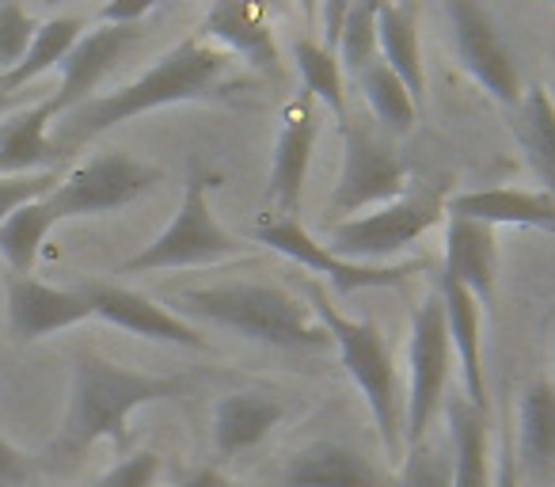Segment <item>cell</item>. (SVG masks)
Returning a JSON list of instances; mask_svg holds the SVG:
<instances>
[{"label": "cell", "mask_w": 555, "mask_h": 487, "mask_svg": "<svg viewBox=\"0 0 555 487\" xmlns=\"http://www.w3.org/2000/svg\"><path fill=\"white\" fill-rule=\"evenodd\" d=\"M244 88H251V73L202 35H191V39L176 42L164 57H156L138 80L107 95H92L69 115H62L50 126V138L65 156H73L92 138L130 123V118L149 115V111L224 100V95L244 92Z\"/></svg>", "instance_id": "cell-1"}, {"label": "cell", "mask_w": 555, "mask_h": 487, "mask_svg": "<svg viewBox=\"0 0 555 487\" xmlns=\"http://www.w3.org/2000/svg\"><path fill=\"white\" fill-rule=\"evenodd\" d=\"M194 373H141L118 366L103 355H77L69 377V403H65L57 453H85L95 441L130 446V415L149 403L179 400L194 385Z\"/></svg>", "instance_id": "cell-2"}, {"label": "cell", "mask_w": 555, "mask_h": 487, "mask_svg": "<svg viewBox=\"0 0 555 487\" xmlns=\"http://www.w3.org/2000/svg\"><path fill=\"white\" fill-rule=\"evenodd\" d=\"M176 317L236 332L240 339L267 343L278 350H324L332 335L305 297L267 282H221L176 294Z\"/></svg>", "instance_id": "cell-3"}, {"label": "cell", "mask_w": 555, "mask_h": 487, "mask_svg": "<svg viewBox=\"0 0 555 487\" xmlns=\"http://www.w3.org/2000/svg\"><path fill=\"white\" fill-rule=\"evenodd\" d=\"M305 302L312 305L317 320L324 324V332L332 335V347L339 350L343 366L354 377L358 393L365 396V408L373 415V426L380 434V446L392 461H403V449H408V438H403V426H408V400H403V385L400 373H396V362L388 355L385 332H380L373 320H354L343 317L327 294L309 282L305 286Z\"/></svg>", "instance_id": "cell-4"}, {"label": "cell", "mask_w": 555, "mask_h": 487, "mask_svg": "<svg viewBox=\"0 0 555 487\" xmlns=\"http://www.w3.org/2000/svg\"><path fill=\"white\" fill-rule=\"evenodd\" d=\"M446 183L426 179V183H415L403 198L388 202V206L332 225L324 244L350 264L392 267L400 264L403 252L415 248L418 236H426L446 217Z\"/></svg>", "instance_id": "cell-5"}, {"label": "cell", "mask_w": 555, "mask_h": 487, "mask_svg": "<svg viewBox=\"0 0 555 487\" xmlns=\"http://www.w3.org/2000/svg\"><path fill=\"white\" fill-rule=\"evenodd\" d=\"M247 244L232 236L209 209V179L194 171L183 187V198L171 217V225L122 264V274H149V271H198L217 267L224 259H240Z\"/></svg>", "instance_id": "cell-6"}, {"label": "cell", "mask_w": 555, "mask_h": 487, "mask_svg": "<svg viewBox=\"0 0 555 487\" xmlns=\"http://www.w3.org/2000/svg\"><path fill=\"white\" fill-rule=\"evenodd\" d=\"M411 191V171L396 145L373 126L350 118L343 126V168L327 198V221L339 225L358 214L403 198Z\"/></svg>", "instance_id": "cell-7"}, {"label": "cell", "mask_w": 555, "mask_h": 487, "mask_svg": "<svg viewBox=\"0 0 555 487\" xmlns=\"http://www.w3.org/2000/svg\"><path fill=\"white\" fill-rule=\"evenodd\" d=\"M160 179L164 171L156 164L138 161L122 149H107V153H95L92 161L65 171L62 183L47 194V206L54 209L57 221L115 214L153 191Z\"/></svg>", "instance_id": "cell-8"}, {"label": "cell", "mask_w": 555, "mask_h": 487, "mask_svg": "<svg viewBox=\"0 0 555 487\" xmlns=\"http://www.w3.org/2000/svg\"><path fill=\"white\" fill-rule=\"evenodd\" d=\"M408 366H411V388H408V396H403V400H408L403 438H408V446H415V441L430 438L434 423H438V411H446L449 373H453V366H456L438 290H430V297L418 305L415 320H411Z\"/></svg>", "instance_id": "cell-9"}, {"label": "cell", "mask_w": 555, "mask_h": 487, "mask_svg": "<svg viewBox=\"0 0 555 487\" xmlns=\"http://www.w3.org/2000/svg\"><path fill=\"white\" fill-rule=\"evenodd\" d=\"M255 244L278 252V256L294 259L297 267H305L317 279L332 282L343 297L358 294V290H388V286H403L411 274L423 271V259H408V264H392V267H370V264H350V259H339L324 240H317L309 229H305L297 217H267L259 229L251 232Z\"/></svg>", "instance_id": "cell-10"}, {"label": "cell", "mask_w": 555, "mask_h": 487, "mask_svg": "<svg viewBox=\"0 0 555 487\" xmlns=\"http://www.w3.org/2000/svg\"><path fill=\"white\" fill-rule=\"evenodd\" d=\"M446 16L453 24V42H456V62L461 69L483 88L491 100H499L502 107H521L525 88H521V69H517L514 54H509L506 39L499 35L494 16L476 4V0H449Z\"/></svg>", "instance_id": "cell-11"}, {"label": "cell", "mask_w": 555, "mask_h": 487, "mask_svg": "<svg viewBox=\"0 0 555 487\" xmlns=\"http://www.w3.org/2000/svg\"><path fill=\"white\" fill-rule=\"evenodd\" d=\"M202 39L214 42L229 57H236L251 77L282 80V50H278L274 27H270L267 4L255 0H217L202 20Z\"/></svg>", "instance_id": "cell-12"}, {"label": "cell", "mask_w": 555, "mask_h": 487, "mask_svg": "<svg viewBox=\"0 0 555 487\" xmlns=\"http://www.w3.org/2000/svg\"><path fill=\"white\" fill-rule=\"evenodd\" d=\"M4 305H9V332L16 343H39L95 317L85 290L50 286L31 274L4 279Z\"/></svg>", "instance_id": "cell-13"}, {"label": "cell", "mask_w": 555, "mask_h": 487, "mask_svg": "<svg viewBox=\"0 0 555 487\" xmlns=\"http://www.w3.org/2000/svg\"><path fill=\"white\" fill-rule=\"evenodd\" d=\"M92 302L95 320L111 328H122L130 335L153 343H171V347H191V350H209V339L191 324V320L176 317L168 305L153 302V297L138 294V290L115 286V282H88L80 286Z\"/></svg>", "instance_id": "cell-14"}, {"label": "cell", "mask_w": 555, "mask_h": 487, "mask_svg": "<svg viewBox=\"0 0 555 487\" xmlns=\"http://www.w3.org/2000/svg\"><path fill=\"white\" fill-rule=\"evenodd\" d=\"M320 141V118L312 111L309 95H297L282 111V126H278L274 153H270V183L267 198L278 209L274 217H297L305 194V179H309V164Z\"/></svg>", "instance_id": "cell-15"}, {"label": "cell", "mask_w": 555, "mask_h": 487, "mask_svg": "<svg viewBox=\"0 0 555 487\" xmlns=\"http://www.w3.org/2000/svg\"><path fill=\"white\" fill-rule=\"evenodd\" d=\"M141 39V27H95V31H85L80 42L69 50L57 69H62V85L50 95V107H54V123L62 115H69L73 107L92 100V92L103 85L111 69L118 65V57Z\"/></svg>", "instance_id": "cell-16"}, {"label": "cell", "mask_w": 555, "mask_h": 487, "mask_svg": "<svg viewBox=\"0 0 555 487\" xmlns=\"http://www.w3.org/2000/svg\"><path fill=\"white\" fill-rule=\"evenodd\" d=\"M441 274L468 290L479 302V309L494 305V290H499V229L461 214H446V267H441Z\"/></svg>", "instance_id": "cell-17"}, {"label": "cell", "mask_w": 555, "mask_h": 487, "mask_svg": "<svg viewBox=\"0 0 555 487\" xmlns=\"http://www.w3.org/2000/svg\"><path fill=\"white\" fill-rule=\"evenodd\" d=\"M278 487H392V479L343 441H309L274 476Z\"/></svg>", "instance_id": "cell-18"}, {"label": "cell", "mask_w": 555, "mask_h": 487, "mask_svg": "<svg viewBox=\"0 0 555 487\" xmlns=\"http://www.w3.org/2000/svg\"><path fill=\"white\" fill-rule=\"evenodd\" d=\"M446 214L483 221L491 229H540L555 236V194L544 187H487L446 202Z\"/></svg>", "instance_id": "cell-19"}, {"label": "cell", "mask_w": 555, "mask_h": 487, "mask_svg": "<svg viewBox=\"0 0 555 487\" xmlns=\"http://www.w3.org/2000/svg\"><path fill=\"white\" fill-rule=\"evenodd\" d=\"M438 297L441 309H446V328L449 343H453V358L461 366L464 381V400L487 415V377H483V343H479V328H483V309L464 286H456L453 279L441 274L438 279Z\"/></svg>", "instance_id": "cell-20"}, {"label": "cell", "mask_w": 555, "mask_h": 487, "mask_svg": "<svg viewBox=\"0 0 555 487\" xmlns=\"http://www.w3.org/2000/svg\"><path fill=\"white\" fill-rule=\"evenodd\" d=\"M517 476L532 484H555V385L532 381L517 400V434H514Z\"/></svg>", "instance_id": "cell-21"}, {"label": "cell", "mask_w": 555, "mask_h": 487, "mask_svg": "<svg viewBox=\"0 0 555 487\" xmlns=\"http://www.w3.org/2000/svg\"><path fill=\"white\" fill-rule=\"evenodd\" d=\"M50 126H54L50 100L0 118V176H35L62 168L65 153L50 138Z\"/></svg>", "instance_id": "cell-22"}, {"label": "cell", "mask_w": 555, "mask_h": 487, "mask_svg": "<svg viewBox=\"0 0 555 487\" xmlns=\"http://www.w3.org/2000/svg\"><path fill=\"white\" fill-rule=\"evenodd\" d=\"M286 419V403L262 388H240L217 400L214 408V446L221 457H240L262 446L267 434Z\"/></svg>", "instance_id": "cell-23"}, {"label": "cell", "mask_w": 555, "mask_h": 487, "mask_svg": "<svg viewBox=\"0 0 555 487\" xmlns=\"http://www.w3.org/2000/svg\"><path fill=\"white\" fill-rule=\"evenodd\" d=\"M377 57L408 85L411 100L423 111L426 69L423 47H418V4H377Z\"/></svg>", "instance_id": "cell-24"}, {"label": "cell", "mask_w": 555, "mask_h": 487, "mask_svg": "<svg viewBox=\"0 0 555 487\" xmlns=\"http://www.w3.org/2000/svg\"><path fill=\"white\" fill-rule=\"evenodd\" d=\"M446 419H449L453 487H494L491 431H487V415H479L464 396H449Z\"/></svg>", "instance_id": "cell-25"}, {"label": "cell", "mask_w": 555, "mask_h": 487, "mask_svg": "<svg viewBox=\"0 0 555 487\" xmlns=\"http://www.w3.org/2000/svg\"><path fill=\"white\" fill-rule=\"evenodd\" d=\"M517 145H521L529 168L544 183V191L555 194V107L547 88H529L514 118Z\"/></svg>", "instance_id": "cell-26"}, {"label": "cell", "mask_w": 555, "mask_h": 487, "mask_svg": "<svg viewBox=\"0 0 555 487\" xmlns=\"http://www.w3.org/2000/svg\"><path fill=\"white\" fill-rule=\"evenodd\" d=\"M294 62L305 80V95L324 103L327 115H332L343 130V126L350 123V107H347V73H343L339 57L320 47L317 35H305V39L294 42Z\"/></svg>", "instance_id": "cell-27"}, {"label": "cell", "mask_w": 555, "mask_h": 487, "mask_svg": "<svg viewBox=\"0 0 555 487\" xmlns=\"http://www.w3.org/2000/svg\"><path fill=\"white\" fill-rule=\"evenodd\" d=\"M354 85H358V92H362V100H365V107H370V115L377 118L385 130H392V133H411L418 126V103L411 100V92H408V85H403L400 77H396L392 69H388L385 62H373V65H365L362 73L354 77Z\"/></svg>", "instance_id": "cell-28"}, {"label": "cell", "mask_w": 555, "mask_h": 487, "mask_svg": "<svg viewBox=\"0 0 555 487\" xmlns=\"http://www.w3.org/2000/svg\"><path fill=\"white\" fill-rule=\"evenodd\" d=\"M80 35H85V20L80 16H57V20L39 24V31H35V42L24 54V62H20L9 77H0V85L20 95L27 85H35L42 73L57 69V65L69 57V50L80 42Z\"/></svg>", "instance_id": "cell-29"}, {"label": "cell", "mask_w": 555, "mask_h": 487, "mask_svg": "<svg viewBox=\"0 0 555 487\" xmlns=\"http://www.w3.org/2000/svg\"><path fill=\"white\" fill-rule=\"evenodd\" d=\"M57 217L54 209L47 206V198L27 202L24 209L9 217L0 225V256L9 264L12 274H31L35 264H39V252L47 244V236L54 232Z\"/></svg>", "instance_id": "cell-30"}, {"label": "cell", "mask_w": 555, "mask_h": 487, "mask_svg": "<svg viewBox=\"0 0 555 487\" xmlns=\"http://www.w3.org/2000/svg\"><path fill=\"white\" fill-rule=\"evenodd\" d=\"M377 4L373 0H358V4L347 9V24H343L335 57H339L347 77H358L365 65L377 62Z\"/></svg>", "instance_id": "cell-31"}, {"label": "cell", "mask_w": 555, "mask_h": 487, "mask_svg": "<svg viewBox=\"0 0 555 487\" xmlns=\"http://www.w3.org/2000/svg\"><path fill=\"white\" fill-rule=\"evenodd\" d=\"M392 487H453V461H449V446L423 438L415 446L403 449L400 476Z\"/></svg>", "instance_id": "cell-32"}, {"label": "cell", "mask_w": 555, "mask_h": 487, "mask_svg": "<svg viewBox=\"0 0 555 487\" xmlns=\"http://www.w3.org/2000/svg\"><path fill=\"white\" fill-rule=\"evenodd\" d=\"M39 20L20 4H0V77H9L31 50Z\"/></svg>", "instance_id": "cell-33"}, {"label": "cell", "mask_w": 555, "mask_h": 487, "mask_svg": "<svg viewBox=\"0 0 555 487\" xmlns=\"http://www.w3.org/2000/svg\"><path fill=\"white\" fill-rule=\"evenodd\" d=\"M62 183V171H35V176H0V225L9 221L27 202L47 198Z\"/></svg>", "instance_id": "cell-34"}, {"label": "cell", "mask_w": 555, "mask_h": 487, "mask_svg": "<svg viewBox=\"0 0 555 487\" xmlns=\"http://www.w3.org/2000/svg\"><path fill=\"white\" fill-rule=\"evenodd\" d=\"M160 453L153 449H138V453H126L115 469H107L92 487H156L160 479Z\"/></svg>", "instance_id": "cell-35"}, {"label": "cell", "mask_w": 555, "mask_h": 487, "mask_svg": "<svg viewBox=\"0 0 555 487\" xmlns=\"http://www.w3.org/2000/svg\"><path fill=\"white\" fill-rule=\"evenodd\" d=\"M156 12V0H115L107 9H100L103 27H141Z\"/></svg>", "instance_id": "cell-36"}, {"label": "cell", "mask_w": 555, "mask_h": 487, "mask_svg": "<svg viewBox=\"0 0 555 487\" xmlns=\"http://www.w3.org/2000/svg\"><path fill=\"white\" fill-rule=\"evenodd\" d=\"M31 479V461L24 449H16L9 438H0V487H20Z\"/></svg>", "instance_id": "cell-37"}, {"label": "cell", "mask_w": 555, "mask_h": 487, "mask_svg": "<svg viewBox=\"0 0 555 487\" xmlns=\"http://www.w3.org/2000/svg\"><path fill=\"white\" fill-rule=\"evenodd\" d=\"M347 0H335V4H324V9H320V47L324 50H332L335 54V47H339V35H343V24H347Z\"/></svg>", "instance_id": "cell-38"}, {"label": "cell", "mask_w": 555, "mask_h": 487, "mask_svg": "<svg viewBox=\"0 0 555 487\" xmlns=\"http://www.w3.org/2000/svg\"><path fill=\"white\" fill-rule=\"evenodd\" d=\"M494 487H521L517 461H514V438H509V434H502V441H499V472H494Z\"/></svg>", "instance_id": "cell-39"}, {"label": "cell", "mask_w": 555, "mask_h": 487, "mask_svg": "<svg viewBox=\"0 0 555 487\" xmlns=\"http://www.w3.org/2000/svg\"><path fill=\"white\" fill-rule=\"evenodd\" d=\"M176 487H236V484H232L221 469H194V472H186Z\"/></svg>", "instance_id": "cell-40"}, {"label": "cell", "mask_w": 555, "mask_h": 487, "mask_svg": "<svg viewBox=\"0 0 555 487\" xmlns=\"http://www.w3.org/2000/svg\"><path fill=\"white\" fill-rule=\"evenodd\" d=\"M16 100H20L16 92H9V88L0 85V118H4V115H9L12 107H16Z\"/></svg>", "instance_id": "cell-41"}, {"label": "cell", "mask_w": 555, "mask_h": 487, "mask_svg": "<svg viewBox=\"0 0 555 487\" xmlns=\"http://www.w3.org/2000/svg\"><path fill=\"white\" fill-rule=\"evenodd\" d=\"M547 95H552V107H555V80H552V88H547Z\"/></svg>", "instance_id": "cell-42"}]
</instances>
